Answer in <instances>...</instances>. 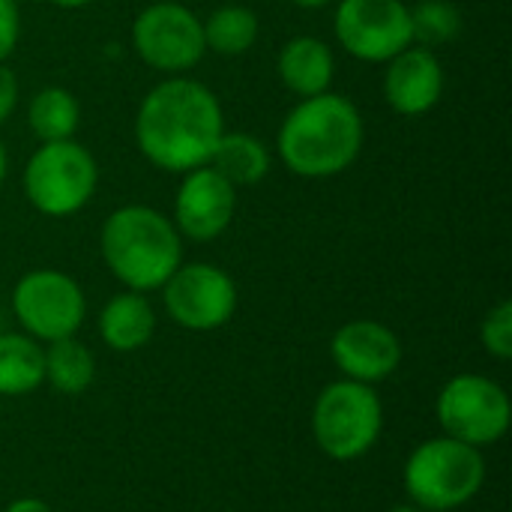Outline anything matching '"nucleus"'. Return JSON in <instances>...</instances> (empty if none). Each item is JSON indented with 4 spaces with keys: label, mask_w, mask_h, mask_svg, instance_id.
I'll list each match as a JSON object with an SVG mask.
<instances>
[{
    "label": "nucleus",
    "mask_w": 512,
    "mask_h": 512,
    "mask_svg": "<svg viewBox=\"0 0 512 512\" xmlns=\"http://www.w3.org/2000/svg\"><path fill=\"white\" fill-rule=\"evenodd\" d=\"M222 132V105L213 90L183 75H171L147 90L135 114L138 150L171 174L207 165Z\"/></svg>",
    "instance_id": "1"
},
{
    "label": "nucleus",
    "mask_w": 512,
    "mask_h": 512,
    "mask_svg": "<svg viewBox=\"0 0 512 512\" xmlns=\"http://www.w3.org/2000/svg\"><path fill=\"white\" fill-rule=\"evenodd\" d=\"M366 126L360 108L342 93L300 99L279 126L276 150L282 165L306 180L348 171L363 150Z\"/></svg>",
    "instance_id": "2"
},
{
    "label": "nucleus",
    "mask_w": 512,
    "mask_h": 512,
    "mask_svg": "<svg viewBox=\"0 0 512 512\" xmlns=\"http://www.w3.org/2000/svg\"><path fill=\"white\" fill-rule=\"evenodd\" d=\"M99 249L108 270L138 294L162 288L183 258L174 222L147 204L117 207L102 225Z\"/></svg>",
    "instance_id": "3"
},
{
    "label": "nucleus",
    "mask_w": 512,
    "mask_h": 512,
    "mask_svg": "<svg viewBox=\"0 0 512 512\" xmlns=\"http://www.w3.org/2000/svg\"><path fill=\"white\" fill-rule=\"evenodd\" d=\"M486 480V462L477 447L456 438L420 444L405 465V489L420 510L447 512L468 504Z\"/></svg>",
    "instance_id": "4"
},
{
    "label": "nucleus",
    "mask_w": 512,
    "mask_h": 512,
    "mask_svg": "<svg viewBox=\"0 0 512 512\" xmlns=\"http://www.w3.org/2000/svg\"><path fill=\"white\" fill-rule=\"evenodd\" d=\"M21 183L33 210L63 219L90 204L99 183V165L93 153L72 138L48 141L27 159Z\"/></svg>",
    "instance_id": "5"
},
{
    "label": "nucleus",
    "mask_w": 512,
    "mask_h": 512,
    "mask_svg": "<svg viewBox=\"0 0 512 512\" xmlns=\"http://www.w3.org/2000/svg\"><path fill=\"white\" fill-rule=\"evenodd\" d=\"M384 411L372 384L336 381L330 384L312 411L315 444L336 462H351L369 453L381 435Z\"/></svg>",
    "instance_id": "6"
},
{
    "label": "nucleus",
    "mask_w": 512,
    "mask_h": 512,
    "mask_svg": "<svg viewBox=\"0 0 512 512\" xmlns=\"http://www.w3.org/2000/svg\"><path fill=\"white\" fill-rule=\"evenodd\" d=\"M132 45L147 66L168 75L189 72L207 54L201 18L177 0L144 6L132 21Z\"/></svg>",
    "instance_id": "7"
},
{
    "label": "nucleus",
    "mask_w": 512,
    "mask_h": 512,
    "mask_svg": "<svg viewBox=\"0 0 512 512\" xmlns=\"http://www.w3.org/2000/svg\"><path fill=\"white\" fill-rule=\"evenodd\" d=\"M12 309L30 339L57 342L78 333L87 303L72 276L60 270H30L12 291Z\"/></svg>",
    "instance_id": "8"
},
{
    "label": "nucleus",
    "mask_w": 512,
    "mask_h": 512,
    "mask_svg": "<svg viewBox=\"0 0 512 512\" xmlns=\"http://www.w3.org/2000/svg\"><path fill=\"white\" fill-rule=\"evenodd\" d=\"M510 396L483 375H459L438 396V420L447 438L468 447H489L510 429Z\"/></svg>",
    "instance_id": "9"
},
{
    "label": "nucleus",
    "mask_w": 512,
    "mask_h": 512,
    "mask_svg": "<svg viewBox=\"0 0 512 512\" xmlns=\"http://www.w3.org/2000/svg\"><path fill=\"white\" fill-rule=\"evenodd\" d=\"M333 30L339 45L366 63H387L414 45L411 6L405 0H339Z\"/></svg>",
    "instance_id": "10"
},
{
    "label": "nucleus",
    "mask_w": 512,
    "mask_h": 512,
    "mask_svg": "<svg viewBox=\"0 0 512 512\" xmlns=\"http://www.w3.org/2000/svg\"><path fill=\"white\" fill-rule=\"evenodd\" d=\"M165 312L183 330L207 333L231 321L237 309L234 279L213 264H180L162 285Z\"/></svg>",
    "instance_id": "11"
},
{
    "label": "nucleus",
    "mask_w": 512,
    "mask_h": 512,
    "mask_svg": "<svg viewBox=\"0 0 512 512\" xmlns=\"http://www.w3.org/2000/svg\"><path fill=\"white\" fill-rule=\"evenodd\" d=\"M237 210V189L210 165L183 174L174 195V228L180 237L195 243H210L222 237Z\"/></svg>",
    "instance_id": "12"
},
{
    "label": "nucleus",
    "mask_w": 512,
    "mask_h": 512,
    "mask_svg": "<svg viewBox=\"0 0 512 512\" xmlns=\"http://www.w3.org/2000/svg\"><path fill=\"white\" fill-rule=\"evenodd\" d=\"M330 354L339 372L360 384H378L402 363L399 336L378 321H351L339 327L330 342Z\"/></svg>",
    "instance_id": "13"
},
{
    "label": "nucleus",
    "mask_w": 512,
    "mask_h": 512,
    "mask_svg": "<svg viewBox=\"0 0 512 512\" xmlns=\"http://www.w3.org/2000/svg\"><path fill=\"white\" fill-rule=\"evenodd\" d=\"M444 93V66L432 48L408 45L384 72V99L402 117H420L438 105Z\"/></svg>",
    "instance_id": "14"
},
{
    "label": "nucleus",
    "mask_w": 512,
    "mask_h": 512,
    "mask_svg": "<svg viewBox=\"0 0 512 512\" xmlns=\"http://www.w3.org/2000/svg\"><path fill=\"white\" fill-rule=\"evenodd\" d=\"M276 69H279L282 84L294 96L309 99V96H318V93L330 90L336 60H333V51H330V45L324 39H318V36H294V39H288L282 45Z\"/></svg>",
    "instance_id": "15"
},
{
    "label": "nucleus",
    "mask_w": 512,
    "mask_h": 512,
    "mask_svg": "<svg viewBox=\"0 0 512 512\" xmlns=\"http://www.w3.org/2000/svg\"><path fill=\"white\" fill-rule=\"evenodd\" d=\"M156 312L150 300L138 291H123L105 303L99 312V336L111 351L129 354L144 348L153 339Z\"/></svg>",
    "instance_id": "16"
},
{
    "label": "nucleus",
    "mask_w": 512,
    "mask_h": 512,
    "mask_svg": "<svg viewBox=\"0 0 512 512\" xmlns=\"http://www.w3.org/2000/svg\"><path fill=\"white\" fill-rule=\"evenodd\" d=\"M207 165L216 168L234 189L255 186L270 171V150L249 132H222Z\"/></svg>",
    "instance_id": "17"
},
{
    "label": "nucleus",
    "mask_w": 512,
    "mask_h": 512,
    "mask_svg": "<svg viewBox=\"0 0 512 512\" xmlns=\"http://www.w3.org/2000/svg\"><path fill=\"white\" fill-rule=\"evenodd\" d=\"M45 381V351L21 333H0V396H24Z\"/></svg>",
    "instance_id": "18"
},
{
    "label": "nucleus",
    "mask_w": 512,
    "mask_h": 512,
    "mask_svg": "<svg viewBox=\"0 0 512 512\" xmlns=\"http://www.w3.org/2000/svg\"><path fill=\"white\" fill-rule=\"evenodd\" d=\"M78 123H81V105L66 87H42L30 99L27 126L42 144L72 138Z\"/></svg>",
    "instance_id": "19"
},
{
    "label": "nucleus",
    "mask_w": 512,
    "mask_h": 512,
    "mask_svg": "<svg viewBox=\"0 0 512 512\" xmlns=\"http://www.w3.org/2000/svg\"><path fill=\"white\" fill-rule=\"evenodd\" d=\"M96 375V360L87 345L75 336L48 342L45 351V381L63 396H81Z\"/></svg>",
    "instance_id": "20"
},
{
    "label": "nucleus",
    "mask_w": 512,
    "mask_h": 512,
    "mask_svg": "<svg viewBox=\"0 0 512 512\" xmlns=\"http://www.w3.org/2000/svg\"><path fill=\"white\" fill-rule=\"evenodd\" d=\"M201 27H204L207 51H216L222 57L246 54L258 39V15L249 6H237V3L213 9L201 21Z\"/></svg>",
    "instance_id": "21"
},
{
    "label": "nucleus",
    "mask_w": 512,
    "mask_h": 512,
    "mask_svg": "<svg viewBox=\"0 0 512 512\" xmlns=\"http://www.w3.org/2000/svg\"><path fill=\"white\" fill-rule=\"evenodd\" d=\"M411 30L423 48L447 45L462 33V12L453 0H420L411 6Z\"/></svg>",
    "instance_id": "22"
},
{
    "label": "nucleus",
    "mask_w": 512,
    "mask_h": 512,
    "mask_svg": "<svg viewBox=\"0 0 512 512\" xmlns=\"http://www.w3.org/2000/svg\"><path fill=\"white\" fill-rule=\"evenodd\" d=\"M480 339L486 345V351L498 360H510L512 357V303L501 300L483 321Z\"/></svg>",
    "instance_id": "23"
},
{
    "label": "nucleus",
    "mask_w": 512,
    "mask_h": 512,
    "mask_svg": "<svg viewBox=\"0 0 512 512\" xmlns=\"http://www.w3.org/2000/svg\"><path fill=\"white\" fill-rule=\"evenodd\" d=\"M21 36V12L18 0H0V63L15 51Z\"/></svg>",
    "instance_id": "24"
},
{
    "label": "nucleus",
    "mask_w": 512,
    "mask_h": 512,
    "mask_svg": "<svg viewBox=\"0 0 512 512\" xmlns=\"http://www.w3.org/2000/svg\"><path fill=\"white\" fill-rule=\"evenodd\" d=\"M15 105H18V78L6 63H0V126L12 117Z\"/></svg>",
    "instance_id": "25"
},
{
    "label": "nucleus",
    "mask_w": 512,
    "mask_h": 512,
    "mask_svg": "<svg viewBox=\"0 0 512 512\" xmlns=\"http://www.w3.org/2000/svg\"><path fill=\"white\" fill-rule=\"evenodd\" d=\"M6 512H54L45 501H36V498H21V501H15V504H9V510Z\"/></svg>",
    "instance_id": "26"
},
{
    "label": "nucleus",
    "mask_w": 512,
    "mask_h": 512,
    "mask_svg": "<svg viewBox=\"0 0 512 512\" xmlns=\"http://www.w3.org/2000/svg\"><path fill=\"white\" fill-rule=\"evenodd\" d=\"M294 6H300V9H324V6H330L333 0H291Z\"/></svg>",
    "instance_id": "27"
},
{
    "label": "nucleus",
    "mask_w": 512,
    "mask_h": 512,
    "mask_svg": "<svg viewBox=\"0 0 512 512\" xmlns=\"http://www.w3.org/2000/svg\"><path fill=\"white\" fill-rule=\"evenodd\" d=\"M54 6H60V9H81V6H90V3H96V0H51Z\"/></svg>",
    "instance_id": "28"
},
{
    "label": "nucleus",
    "mask_w": 512,
    "mask_h": 512,
    "mask_svg": "<svg viewBox=\"0 0 512 512\" xmlns=\"http://www.w3.org/2000/svg\"><path fill=\"white\" fill-rule=\"evenodd\" d=\"M6 168H9V156H6V147H3V141H0V186H3V180H6Z\"/></svg>",
    "instance_id": "29"
},
{
    "label": "nucleus",
    "mask_w": 512,
    "mask_h": 512,
    "mask_svg": "<svg viewBox=\"0 0 512 512\" xmlns=\"http://www.w3.org/2000/svg\"><path fill=\"white\" fill-rule=\"evenodd\" d=\"M393 512H420L417 507H399V510H393Z\"/></svg>",
    "instance_id": "30"
}]
</instances>
